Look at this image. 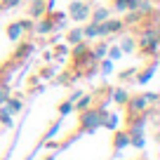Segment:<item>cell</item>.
Instances as JSON below:
<instances>
[{
  "mask_svg": "<svg viewBox=\"0 0 160 160\" xmlns=\"http://www.w3.org/2000/svg\"><path fill=\"white\" fill-rule=\"evenodd\" d=\"M144 99L148 101V104H158V94H155V92H146Z\"/></svg>",
  "mask_w": 160,
  "mask_h": 160,
  "instance_id": "obj_30",
  "label": "cell"
},
{
  "mask_svg": "<svg viewBox=\"0 0 160 160\" xmlns=\"http://www.w3.org/2000/svg\"><path fill=\"white\" fill-rule=\"evenodd\" d=\"M0 122H2L5 127H12V125H14V120H12V113L5 108V106H0Z\"/></svg>",
  "mask_w": 160,
  "mask_h": 160,
  "instance_id": "obj_18",
  "label": "cell"
},
{
  "mask_svg": "<svg viewBox=\"0 0 160 160\" xmlns=\"http://www.w3.org/2000/svg\"><path fill=\"white\" fill-rule=\"evenodd\" d=\"M125 106L130 108V113H144L146 106H148V101L144 99V94H139V97H130Z\"/></svg>",
  "mask_w": 160,
  "mask_h": 160,
  "instance_id": "obj_5",
  "label": "cell"
},
{
  "mask_svg": "<svg viewBox=\"0 0 160 160\" xmlns=\"http://www.w3.org/2000/svg\"><path fill=\"white\" fill-rule=\"evenodd\" d=\"M59 82L61 85H71V75H59Z\"/></svg>",
  "mask_w": 160,
  "mask_h": 160,
  "instance_id": "obj_31",
  "label": "cell"
},
{
  "mask_svg": "<svg viewBox=\"0 0 160 160\" xmlns=\"http://www.w3.org/2000/svg\"><path fill=\"white\" fill-rule=\"evenodd\" d=\"M106 52H108V45H106V42H99V45H97L94 50H90V54L94 57L97 61H101V59L106 57Z\"/></svg>",
  "mask_w": 160,
  "mask_h": 160,
  "instance_id": "obj_17",
  "label": "cell"
},
{
  "mask_svg": "<svg viewBox=\"0 0 160 160\" xmlns=\"http://www.w3.org/2000/svg\"><path fill=\"white\" fill-rule=\"evenodd\" d=\"M33 31H35V33H38V35H50V33H54V21H52V17L50 14H42V17H40V19L38 21H33Z\"/></svg>",
  "mask_w": 160,
  "mask_h": 160,
  "instance_id": "obj_4",
  "label": "cell"
},
{
  "mask_svg": "<svg viewBox=\"0 0 160 160\" xmlns=\"http://www.w3.org/2000/svg\"><path fill=\"white\" fill-rule=\"evenodd\" d=\"M78 99H80V101H75V104H73V111H78V113H80V111H85V108H90V106H92L94 97H92V94H85V92H82Z\"/></svg>",
  "mask_w": 160,
  "mask_h": 160,
  "instance_id": "obj_10",
  "label": "cell"
},
{
  "mask_svg": "<svg viewBox=\"0 0 160 160\" xmlns=\"http://www.w3.org/2000/svg\"><path fill=\"white\" fill-rule=\"evenodd\" d=\"M80 94H82V90H75V92H73V94H71V97H68V99H71V101H75V99H78V97H80Z\"/></svg>",
  "mask_w": 160,
  "mask_h": 160,
  "instance_id": "obj_32",
  "label": "cell"
},
{
  "mask_svg": "<svg viewBox=\"0 0 160 160\" xmlns=\"http://www.w3.org/2000/svg\"><path fill=\"white\" fill-rule=\"evenodd\" d=\"M64 54H68V45H66V42H61V45H57V59H61Z\"/></svg>",
  "mask_w": 160,
  "mask_h": 160,
  "instance_id": "obj_29",
  "label": "cell"
},
{
  "mask_svg": "<svg viewBox=\"0 0 160 160\" xmlns=\"http://www.w3.org/2000/svg\"><path fill=\"white\" fill-rule=\"evenodd\" d=\"M82 35H85V38H97V24L94 21L87 24V26H82Z\"/></svg>",
  "mask_w": 160,
  "mask_h": 160,
  "instance_id": "obj_21",
  "label": "cell"
},
{
  "mask_svg": "<svg viewBox=\"0 0 160 160\" xmlns=\"http://www.w3.org/2000/svg\"><path fill=\"white\" fill-rule=\"evenodd\" d=\"M31 158H33V155H28V160H31Z\"/></svg>",
  "mask_w": 160,
  "mask_h": 160,
  "instance_id": "obj_35",
  "label": "cell"
},
{
  "mask_svg": "<svg viewBox=\"0 0 160 160\" xmlns=\"http://www.w3.org/2000/svg\"><path fill=\"white\" fill-rule=\"evenodd\" d=\"M35 45L33 42H19V47L14 50V54H12V59H26L28 54H33Z\"/></svg>",
  "mask_w": 160,
  "mask_h": 160,
  "instance_id": "obj_8",
  "label": "cell"
},
{
  "mask_svg": "<svg viewBox=\"0 0 160 160\" xmlns=\"http://www.w3.org/2000/svg\"><path fill=\"white\" fill-rule=\"evenodd\" d=\"M2 106H5V108L14 115V113H19V111L24 108V101H21V99H10V97H7V101H5Z\"/></svg>",
  "mask_w": 160,
  "mask_h": 160,
  "instance_id": "obj_15",
  "label": "cell"
},
{
  "mask_svg": "<svg viewBox=\"0 0 160 160\" xmlns=\"http://www.w3.org/2000/svg\"><path fill=\"white\" fill-rule=\"evenodd\" d=\"M59 130H61V120H57L54 125H52V127H50V130H47V132H45V137H42V141H47V139H52V137H54V134H57V132H59Z\"/></svg>",
  "mask_w": 160,
  "mask_h": 160,
  "instance_id": "obj_22",
  "label": "cell"
},
{
  "mask_svg": "<svg viewBox=\"0 0 160 160\" xmlns=\"http://www.w3.org/2000/svg\"><path fill=\"white\" fill-rule=\"evenodd\" d=\"M21 2H24V0H2V2H0V10H17V7H21Z\"/></svg>",
  "mask_w": 160,
  "mask_h": 160,
  "instance_id": "obj_19",
  "label": "cell"
},
{
  "mask_svg": "<svg viewBox=\"0 0 160 160\" xmlns=\"http://www.w3.org/2000/svg\"><path fill=\"white\" fill-rule=\"evenodd\" d=\"M80 40H85V35H82V28H73L66 33V45H75V42H80Z\"/></svg>",
  "mask_w": 160,
  "mask_h": 160,
  "instance_id": "obj_14",
  "label": "cell"
},
{
  "mask_svg": "<svg viewBox=\"0 0 160 160\" xmlns=\"http://www.w3.org/2000/svg\"><path fill=\"white\" fill-rule=\"evenodd\" d=\"M125 28L122 19H106V21H99L97 24V38H106L111 33H120V31Z\"/></svg>",
  "mask_w": 160,
  "mask_h": 160,
  "instance_id": "obj_2",
  "label": "cell"
},
{
  "mask_svg": "<svg viewBox=\"0 0 160 160\" xmlns=\"http://www.w3.org/2000/svg\"><path fill=\"white\" fill-rule=\"evenodd\" d=\"M106 115H108L106 106H99V108H92L90 106V108L80 111V130L82 132H94L97 127H101Z\"/></svg>",
  "mask_w": 160,
  "mask_h": 160,
  "instance_id": "obj_1",
  "label": "cell"
},
{
  "mask_svg": "<svg viewBox=\"0 0 160 160\" xmlns=\"http://www.w3.org/2000/svg\"><path fill=\"white\" fill-rule=\"evenodd\" d=\"M71 111H73V101L71 99H66L64 104H59V115H68Z\"/></svg>",
  "mask_w": 160,
  "mask_h": 160,
  "instance_id": "obj_23",
  "label": "cell"
},
{
  "mask_svg": "<svg viewBox=\"0 0 160 160\" xmlns=\"http://www.w3.org/2000/svg\"><path fill=\"white\" fill-rule=\"evenodd\" d=\"M120 50H122V52H134L137 50V47H134V40H132V38H122V42H120Z\"/></svg>",
  "mask_w": 160,
  "mask_h": 160,
  "instance_id": "obj_20",
  "label": "cell"
},
{
  "mask_svg": "<svg viewBox=\"0 0 160 160\" xmlns=\"http://www.w3.org/2000/svg\"><path fill=\"white\" fill-rule=\"evenodd\" d=\"M90 17H92V21H94V24H99V21H106V19L111 17V10H108V7H97V10L90 12Z\"/></svg>",
  "mask_w": 160,
  "mask_h": 160,
  "instance_id": "obj_11",
  "label": "cell"
},
{
  "mask_svg": "<svg viewBox=\"0 0 160 160\" xmlns=\"http://www.w3.org/2000/svg\"><path fill=\"white\" fill-rule=\"evenodd\" d=\"M90 12H92V7H90V2H71V7H68V17L73 21H87L90 19Z\"/></svg>",
  "mask_w": 160,
  "mask_h": 160,
  "instance_id": "obj_3",
  "label": "cell"
},
{
  "mask_svg": "<svg viewBox=\"0 0 160 160\" xmlns=\"http://www.w3.org/2000/svg\"><path fill=\"white\" fill-rule=\"evenodd\" d=\"M10 155H12V148L7 151V155H5V158H2V160H10Z\"/></svg>",
  "mask_w": 160,
  "mask_h": 160,
  "instance_id": "obj_33",
  "label": "cell"
},
{
  "mask_svg": "<svg viewBox=\"0 0 160 160\" xmlns=\"http://www.w3.org/2000/svg\"><path fill=\"white\" fill-rule=\"evenodd\" d=\"M19 26H21V31H24V33H26V31L31 33V31H33V19H24V21H19Z\"/></svg>",
  "mask_w": 160,
  "mask_h": 160,
  "instance_id": "obj_28",
  "label": "cell"
},
{
  "mask_svg": "<svg viewBox=\"0 0 160 160\" xmlns=\"http://www.w3.org/2000/svg\"><path fill=\"white\" fill-rule=\"evenodd\" d=\"M125 146H130V134H127V132H115V137H113V151L118 153V151L125 148Z\"/></svg>",
  "mask_w": 160,
  "mask_h": 160,
  "instance_id": "obj_9",
  "label": "cell"
},
{
  "mask_svg": "<svg viewBox=\"0 0 160 160\" xmlns=\"http://www.w3.org/2000/svg\"><path fill=\"white\" fill-rule=\"evenodd\" d=\"M45 160H54V155H47V158H45Z\"/></svg>",
  "mask_w": 160,
  "mask_h": 160,
  "instance_id": "obj_34",
  "label": "cell"
},
{
  "mask_svg": "<svg viewBox=\"0 0 160 160\" xmlns=\"http://www.w3.org/2000/svg\"><path fill=\"white\" fill-rule=\"evenodd\" d=\"M127 99H130V92L127 90H122V87H113L111 90V101H115L118 106H125Z\"/></svg>",
  "mask_w": 160,
  "mask_h": 160,
  "instance_id": "obj_7",
  "label": "cell"
},
{
  "mask_svg": "<svg viewBox=\"0 0 160 160\" xmlns=\"http://www.w3.org/2000/svg\"><path fill=\"white\" fill-rule=\"evenodd\" d=\"M130 134V144L137 146V148H144L146 146V139H144V132H127Z\"/></svg>",
  "mask_w": 160,
  "mask_h": 160,
  "instance_id": "obj_16",
  "label": "cell"
},
{
  "mask_svg": "<svg viewBox=\"0 0 160 160\" xmlns=\"http://www.w3.org/2000/svg\"><path fill=\"white\" fill-rule=\"evenodd\" d=\"M113 5L118 12H130V10H137V0H113Z\"/></svg>",
  "mask_w": 160,
  "mask_h": 160,
  "instance_id": "obj_13",
  "label": "cell"
},
{
  "mask_svg": "<svg viewBox=\"0 0 160 160\" xmlns=\"http://www.w3.org/2000/svg\"><path fill=\"white\" fill-rule=\"evenodd\" d=\"M106 54H108V59H111V61H115V59H120V57H122V50H120V47L115 45V47H111V50L106 52Z\"/></svg>",
  "mask_w": 160,
  "mask_h": 160,
  "instance_id": "obj_25",
  "label": "cell"
},
{
  "mask_svg": "<svg viewBox=\"0 0 160 160\" xmlns=\"http://www.w3.org/2000/svg\"><path fill=\"white\" fill-rule=\"evenodd\" d=\"M134 75H137V78L132 80L134 85H146V82H148V80H151V78L155 75V64H151V66H148L146 71H137Z\"/></svg>",
  "mask_w": 160,
  "mask_h": 160,
  "instance_id": "obj_6",
  "label": "cell"
},
{
  "mask_svg": "<svg viewBox=\"0 0 160 160\" xmlns=\"http://www.w3.org/2000/svg\"><path fill=\"white\" fill-rule=\"evenodd\" d=\"M99 71H101V75H108V73H113V61H111V59H106V61H101V66H99Z\"/></svg>",
  "mask_w": 160,
  "mask_h": 160,
  "instance_id": "obj_24",
  "label": "cell"
},
{
  "mask_svg": "<svg viewBox=\"0 0 160 160\" xmlns=\"http://www.w3.org/2000/svg\"><path fill=\"white\" fill-rule=\"evenodd\" d=\"M21 33H24V31H21L19 21H14V24H10V26H7V28H5V35H7V38H10V40H14V42H17V40L21 38Z\"/></svg>",
  "mask_w": 160,
  "mask_h": 160,
  "instance_id": "obj_12",
  "label": "cell"
},
{
  "mask_svg": "<svg viewBox=\"0 0 160 160\" xmlns=\"http://www.w3.org/2000/svg\"><path fill=\"white\" fill-rule=\"evenodd\" d=\"M137 73V68H127V71H122L120 73V82H125V80H132V75Z\"/></svg>",
  "mask_w": 160,
  "mask_h": 160,
  "instance_id": "obj_27",
  "label": "cell"
},
{
  "mask_svg": "<svg viewBox=\"0 0 160 160\" xmlns=\"http://www.w3.org/2000/svg\"><path fill=\"white\" fill-rule=\"evenodd\" d=\"M54 73H57V66H45V68L40 71V78H47V80H50Z\"/></svg>",
  "mask_w": 160,
  "mask_h": 160,
  "instance_id": "obj_26",
  "label": "cell"
}]
</instances>
